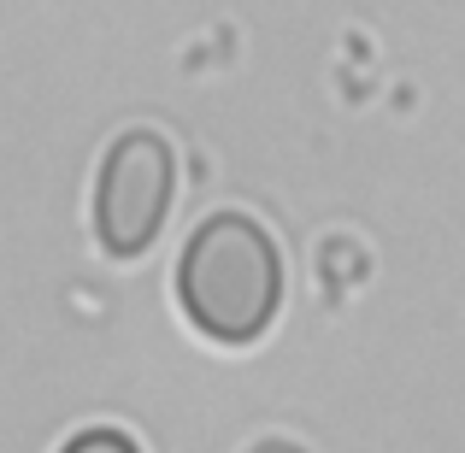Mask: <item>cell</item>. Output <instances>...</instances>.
I'll list each match as a JSON object with an SVG mask.
<instances>
[{
  "label": "cell",
  "mask_w": 465,
  "mask_h": 453,
  "mask_svg": "<svg viewBox=\"0 0 465 453\" xmlns=\"http://www.w3.org/2000/svg\"><path fill=\"white\" fill-rule=\"evenodd\" d=\"M283 248L248 212H213L194 224L177 260V306L206 341L248 348L283 312Z\"/></svg>",
  "instance_id": "obj_1"
},
{
  "label": "cell",
  "mask_w": 465,
  "mask_h": 453,
  "mask_svg": "<svg viewBox=\"0 0 465 453\" xmlns=\"http://www.w3.org/2000/svg\"><path fill=\"white\" fill-rule=\"evenodd\" d=\"M171 194H177V153L159 130H124L106 148L94 177V236L113 260H136L165 230Z\"/></svg>",
  "instance_id": "obj_2"
},
{
  "label": "cell",
  "mask_w": 465,
  "mask_h": 453,
  "mask_svg": "<svg viewBox=\"0 0 465 453\" xmlns=\"http://www.w3.org/2000/svg\"><path fill=\"white\" fill-rule=\"evenodd\" d=\"M59 453H142V448L130 442L124 430H83V436H71Z\"/></svg>",
  "instance_id": "obj_3"
}]
</instances>
